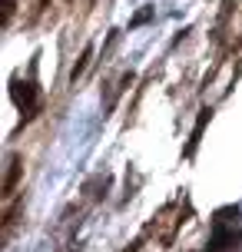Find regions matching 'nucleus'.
<instances>
[{
    "label": "nucleus",
    "mask_w": 242,
    "mask_h": 252,
    "mask_svg": "<svg viewBox=\"0 0 242 252\" xmlns=\"http://www.w3.org/2000/svg\"><path fill=\"white\" fill-rule=\"evenodd\" d=\"M90 60H93V43H87V47H83V53H80V60L73 63V70H70V80H73V83H77L80 76L87 73V66H90Z\"/></svg>",
    "instance_id": "20e7f679"
},
{
    "label": "nucleus",
    "mask_w": 242,
    "mask_h": 252,
    "mask_svg": "<svg viewBox=\"0 0 242 252\" xmlns=\"http://www.w3.org/2000/svg\"><path fill=\"white\" fill-rule=\"evenodd\" d=\"M13 10H17V0H3V13H0V27H7L13 20Z\"/></svg>",
    "instance_id": "39448f33"
},
{
    "label": "nucleus",
    "mask_w": 242,
    "mask_h": 252,
    "mask_svg": "<svg viewBox=\"0 0 242 252\" xmlns=\"http://www.w3.org/2000/svg\"><path fill=\"white\" fill-rule=\"evenodd\" d=\"M10 100L17 103V110L24 113V123L33 120V116L40 113V87H37V80H20V76H13L10 80Z\"/></svg>",
    "instance_id": "f257e3e1"
},
{
    "label": "nucleus",
    "mask_w": 242,
    "mask_h": 252,
    "mask_svg": "<svg viewBox=\"0 0 242 252\" xmlns=\"http://www.w3.org/2000/svg\"><path fill=\"white\" fill-rule=\"evenodd\" d=\"M150 17H153V7H143V10L136 13V17H133V20H129V30H133V27H140V24H146V20H150Z\"/></svg>",
    "instance_id": "423d86ee"
},
{
    "label": "nucleus",
    "mask_w": 242,
    "mask_h": 252,
    "mask_svg": "<svg viewBox=\"0 0 242 252\" xmlns=\"http://www.w3.org/2000/svg\"><path fill=\"white\" fill-rule=\"evenodd\" d=\"M24 173V156L20 153H7V173H3V196H13L17 179Z\"/></svg>",
    "instance_id": "f03ea898"
},
{
    "label": "nucleus",
    "mask_w": 242,
    "mask_h": 252,
    "mask_svg": "<svg viewBox=\"0 0 242 252\" xmlns=\"http://www.w3.org/2000/svg\"><path fill=\"white\" fill-rule=\"evenodd\" d=\"M236 239H242V232H226L222 229V222H216V232H212V239H209V249L206 252H226V249H232L236 246Z\"/></svg>",
    "instance_id": "7ed1b4c3"
}]
</instances>
